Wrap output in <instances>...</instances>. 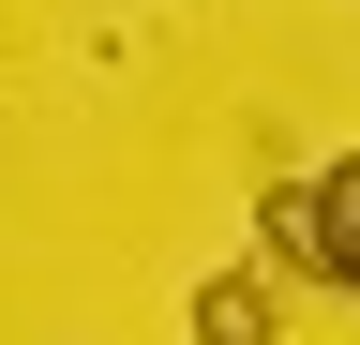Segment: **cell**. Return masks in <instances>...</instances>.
<instances>
[{
	"label": "cell",
	"instance_id": "obj_3",
	"mask_svg": "<svg viewBox=\"0 0 360 345\" xmlns=\"http://www.w3.org/2000/svg\"><path fill=\"white\" fill-rule=\"evenodd\" d=\"M255 255H270L285 285H315V195H300V181H270V195H255Z\"/></svg>",
	"mask_w": 360,
	"mask_h": 345
},
{
	"label": "cell",
	"instance_id": "obj_2",
	"mask_svg": "<svg viewBox=\"0 0 360 345\" xmlns=\"http://www.w3.org/2000/svg\"><path fill=\"white\" fill-rule=\"evenodd\" d=\"M285 315H270V271H210L195 285V345H270Z\"/></svg>",
	"mask_w": 360,
	"mask_h": 345
},
{
	"label": "cell",
	"instance_id": "obj_1",
	"mask_svg": "<svg viewBox=\"0 0 360 345\" xmlns=\"http://www.w3.org/2000/svg\"><path fill=\"white\" fill-rule=\"evenodd\" d=\"M300 195H315V285H330V300H360V150H330Z\"/></svg>",
	"mask_w": 360,
	"mask_h": 345
}]
</instances>
